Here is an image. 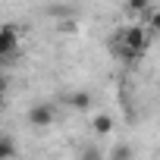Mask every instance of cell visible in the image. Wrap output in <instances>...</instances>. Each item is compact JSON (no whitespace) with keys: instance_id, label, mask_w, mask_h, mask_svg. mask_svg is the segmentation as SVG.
<instances>
[{"instance_id":"cell-2","label":"cell","mask_w":160,"mask_h":160,"mask_svg":"<svg viewBox=\"0 0 160 160\" xmlns=\"http://www.w3.org/2000/svg\"><path fill=\"white\" fill-rule=\"evenodd\" d=\"M25 119H28V126H35V129H47V126L57 122V107L47 104V101H41V104H35V107L25 113Z\"/></svg>"},{"instance_id":"cell-3","label":"cell","mask_w":160,"mask_h":160,"mask_svg":"<svg viewBox=\"0 0 160 160\" xmlns=\"http://www.w3.org/2000/svg\"><path fill=\"white\" fill-rule=\"evenodd\" d=\"M16 50H19V28L7 22L0 28V57H13Z\"/></svg>"},{"instance_id":"cell-6","label":"cell","mask_w":160,"mask_h":160,"mask_svg":"<svg viewBox=\"0 0 160 160\" xmlns=\"http://www.w3.org/2000/svg\"><path fill=\"white\" fill-rule=\"evenodd\" d=\"M107 160H135V151H132V144H126V141H116V144L110 148Z\"/></svg>"},{"instance_id":"cell-7","label":"cell","mask_w":160,"mask_h":160,"mask_svg":"<svg viewBox=\"0 0 160 160\" xmlns=\"http://www.w3.org/2000/svg\"><path fill=\"white\" fill-rule=\"evenodd\" d=\"M16 157V141L13 135H0V160H13Z\"/></svg>"},{"instance_id":"cell-1","label":"cell","mask_w":160,"mask_h":160,"mask_svg":"<svg viewBox=\"0 0 160 160\" xmlns=\"http://www.w3.org/2000/svg\"><path fill=\"white\" fill-rule=\"evenodd\" d=\"M119 38L126 41V47H129V50H135V53L141 57V53L151 47V38H154V32H151L144 22H132V25H126V28L119 32Z\"/></svg>"},{"instance_id":"cell-8","label":"cell","mask_w":160,"mask_h":160,"mask_svg":"<svg viewBox=\"0 0 160 160\" xmlns=\"http://www.w3.org/2000/svg\"><path fill=\"white\" fill-rule=\"evenodd\" d=\"M78 160H107V157H104L101 144H85L82 151H78Z\"/></svg>"},{"instance_id":"cell-9","label":"cell","mask_w":160,"mask_h":160,"mask_svg":"<svg viewBox=\"0 0 160 160\" xmlns=\"http://www.w3.org/2000/svg\"><path fill=\"white\" fill-rule=\"evenodd\" d=\"M144 25H148L154 35H160V10H151V13H148V19H144Z\"/></svg>"},{"instance_id":"cell-5","label":"cell","mask_w":160,"mask_h":160,"mask_svg":"<svg viewBox=\"0 0 160 160\" xmlns=\"http://www.w3.org/2000/svg\"><path fill=\"white\" fill-rule=\"evenodd\" d=\"M66 104H69L72 110H88V107H91V94H88V91H69V94H66Z\"/></svg>"},{"instance_id":"cell-4","label":"cell","mask_w":160,"mask_h":160,"mask_svg":"<svg viewBox=\"0 0 160 160\" xmlns=\"http://www.w3.org/2000/svg\"><path fill=\"white\" fill-rule=\"evenodd\" d=\"M91 132H94L98 138H107V135L113 132V116H107V113H98V116L91 119Z\"/></svg>"}]
</instances>
